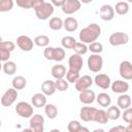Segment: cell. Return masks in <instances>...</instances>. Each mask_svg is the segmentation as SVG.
I'll use <instances>...</instances> for the list:
<instances>
[{
  "label": "cell",
  "mask_w": 132,
  "mask_h": 132,
  "mask_svg": "<svg viewBox=\"0 0 132 132\" xmlns=\"http://www.w3.org/2000/svg\"><path fill=\"white\" fill-rule=\"evenodd\" d=\"M81 131H85V132H89V129L88 128H86V127H82L81 126V128H80V132Z\"/></svg>",
  "instance_id": "obj_50"
},
{
  "label": "cell",
  "mask_w": 132,
  "mask_h": 132,
  "mask_svg": "<svg viewBox=\"0 0 132 132\" xmlns=\"http://www.w3.org/2000/svg\"><path fill=\"white\" fill-rule=\"evenodd\" d=\"M122 119L124 120V122H126L127 124L132 120V107H128L126 109H124V112L122 114Z\"/></svg>",
  "instance_id": "obj_43"
},
{
  "label": "cell",
  "mask_w": 132,
  "mask_h": 132,
  "mask_svg": "<svg viewBox=\"0 0 132 132\" xmlns=\"http://www.w3.org/2000/svg\"><path fill=\"white\" fill-rule=\"evenodd\" d=\"M81 3H85V4H89V3H91L93 0H79Z\"/></svg>",
  "instance_id": "obj_49"
},
{
  "label": "cell",
  "mask_w": 132,
  "mask_h": 132,
  "mask_svg": "<svg viewBox=\"0 0 132 132\" xmlns=\"http://www.w3.org/2000/svg\"><path fill=\"white\" fill-rule=\"evenodd\" d=\"M2 70L5 74H8V75H12L16 72V64L12 61H6V62H3V65H2Z\"/></svg>",
  "instance_id": "obj_27"
},
{
  "label": "cell",
  "mask_w": 132,
  "mask_h": 132,
  "mask_svg": "<svg viewBox=\"0 0 132 132\" xmlns=\"http://www.w3.org/2000/svg\"><path fill=\"white\" fill-rule=\"evenodd\" d=\"M65 58V50L62 46H58L55 47V52H54V61L56 62H60Z\"/></svg>",
  "instance_id": "obj_38"
},
{
  "label": "cell",
  "mask_w": 132,
  "mask_h": 132,
  "mask_svg": "<svg viewBox=\"0 0 132 132\" xmlns=\"http://www.w3.org/2000/svg\"><path fill=\"white\" fill-rule=\"evenodd\" d=\"M127 2L128 3H132V0H127Z\"/></svg>",
  "instance_id": "obj_51"
},
{
  "label": "cell",
  "mask_w": 132,
  "mask_h": 132,
  "mask_svg": "<svg viewBox=\"0 0 132 132\" xmlns=\"http://www.w3.org/2000/svg\"><path fill=\"white\" fill-rule=\"evenodd\" d=\"M94 82L96 84V86L98 88H101L103 90H107L110 85H111V80H110V77L105 74V73H99L95 76L94 78Z\"/></svg>",
  "instance_id": "obj_15"
},
{
  "label": "cell",
  "mask_w": 132,
  "mask_h": 132,
  "mask_svg": "<svg viewBox=\"0 0 132 132\" xmlns=\"http://www.w3.org/2000/svg\"><path fill=\"white\" fill-rule=\"evenodd\" d=\"M76 42H77V41H76L75 38L72 37V36H64V37L62 38V40H61L62 46H63L64 48H67V50H72Z\"/></svg>",
  "instance_id": "obj_31"
},
{
  "label": "cell",
  "mask_w": 132,
  "mask_h": 132,
  "mask_svg": "<svg viewBox=\"0 0 132 132\" xmlns=\"http://www.w3.org/2000/svg\"><path fill=\"white\" fill-rule=\"evenodd\" d=\"M29 125H30V130L34 131V132H42L43 131V126H44V118L37 113V114H33L30 118L29 121Z\"/></svg>",
  "instance_id": "obj_7"
},
{
  "label": "cell",
  "mask_w": 132,
  "mask_h": 132,
  "mask_svg": "<svg viewBox=\"0 0 132 132\" xmlns=\"http://www.w3.org/2000/svg\"><path fill=\"white\" fill-rule=\"evenodd\" d=\"M79 77H80L79 71H77V70H74V69H70L69 68V70H67V72H66V79L68 80L69 84H75L76 80Z\"/></svg>",
  "instance_id": "obj_33"
},
{
  "label": "cell",
  "mask_w": 132,
  "mask_h": 132,
  "mask_svg": "<svg viewBox=\"0 0 132 132\" xmlns=\"http://www.w3.org/2000/svg\"><path fill=\"white\" fill-rule=\"evenodd\" d=\"M109 118L107 116V111H105L104 109H98L97 113H96V118H95V122L98 124H106L108 122Z\"/></svg>",
  "instance_id": "obj_32"
},
{
  "label": "cell",
  "mask_w": 132,
  "mask_h": 132,
  "mask_svg": "<svg viewBox=\"0 0 132 132\" xmlns=\"http://www.w3.org/2000/svg\"><path fill=\"white\" fill-rule=\"evenodd\" d=\"M10 53L9 51L7 50H4V48H0V60L2 62H6L8 61V59L10 58Z\"/></svg>",
  "instance_id": "obj_44"
},
{
  "label": "cell",
  "mask_w": 132,
  "mask_h": 132,
  "mask_svg": "<svg viewBox=\"0 0 132 132\" xmlns=\"http://www.w3.org/2000/svg\"><path fill=\"white\" fill-rule=\"evenodd\" d=\"M54 52H55V47L47 45L46 47H44V51H43V56H44V58H45L46 60H50V61L54 60Z\"/></svg>",
  "instance_id": "obj_40"
},
{
  "label": "cell",
  "mask_w": 132,
  "mask_h": 132,
  "mask_svg": "<svg viewBox=\"0 0 132 132\" xmlns=\"http://www.w3.org/2000/svg\"><path fill=\"white\" fill-rule=\"evenodd\" d=\"M68 66L70 69H74L77 71H80L84 66V61L80 55L78 54H72L68 59Z\"/></svg>",
  "instance_id": "obj_16"
},
{
  "label": "cell",
  "mask_w": 132,
  "mask_h": 132,
  "mask_svg": "<svg viewBox=\"0 0 132 132\" xmlns=\"http://www.w3.org/2000/svg\"><path fill=\"white\" fill-rule=\"evenodd\" d=\"M48 26L52 30L54 31H59L61 30L62 28H64V21H62L61 18H58V16H54L48 22Z\"/></svg>",
  "instance_id": "obj_26"
},
{
  "label": "cell",
  "mask_w": 132,
  "mask_h": 132,
  "mask_svg": "<svg viewBox=\"0 0 132 132\" xmlns=\"http://www.w3.org/2000/svg\"><path fill=\"white\" fill-rule=\"evenodd\" d=\"M13 0H0V11L7 12L13 8Z\"/></svg>",
  "instance_id": "obj_35"
},
{
  "label": "cell",
  "mask_w": 132,
  "mask_h": 132,
  "mask_svg": "<svg viewBox=\"0 0 132 132\" xmlns=\"http://www.w3.org/2000/svg\"><path fill=\"white\" fill-rule=\"evenodd\" d=\"M16 5L24 9L32 8V0H15Z\"/></svg>",
  "instance_id": "obj_42"
},
{
  "label": "cell",
  "mask_w": 132,
  "mask_h": 132,
  "mask_svg": "<svg viewBox=\"0 0 132 132\" xmlns=\"http://www.w3.org/2000/svg\"><path fill=\"white\" fill-rule=\"evenodd\" d=\"M88 68L90 71L97 73L102 69L103 66V59L100 54H92L88 58Z\"/></svg>",
  "instance_id": "obj_3"
},
{
  "label": "cell",
  "mask_w": 132,
  "mask_h": 132,
  "mask_svg": "<svg viewBox=\"0 0 132 132\" xmlns=\"http://www.w3.org/2000/svg\"><path fill=\"white\" fill-rule=\"evenodd\" d=\"M54 5L50 2H45L41 7H39L38 9L35 10V14L37 16L38 20L41 21H45L47 20L53 13H54Z\"/></svg>",
  "instance_id": "obj_5"
},
{
  "label": "cell",
  "mask_w": 132,
  "mask_h": 132,
  "mask_svg": "<svg viewBox=\"0 0 132 132\" xmlns=\"http://www.w3.org/2000/svg\"><path fill=\"white\" fill-rule=\"evenodd\" d=\"M15 112L23 119H30L33 116V105L26 101H21L15 105Z\"/></svg>",
  "instance_id": "obj_2"
},
{
  "label": "cell",
  "mask_w": 132,
  "mask_h": 132,
  "mask_svg": "<svg viewBox=\"0 0 132 132\" xmlns=\"http://www.w3.org/2000/svg\"><path fill=\"white\" fill-rule=\"evenodd\" d=\"M88 47H89V51L93 54H100L103 52V45H102V43H100L98 41H94V42L90 43Z\"/></svg>",
  "instance_id": "obj_37"
},
{
  "label": "cell",
  "mask_w": 132,
  "mask_h": 132,
  "mask_svg": "<svg viewBox=\"0 0 132 132\" xmlns=\"http://www.w3.org/2000/svg\"><path fill=\"white\" fill-rule=\"evenodd\" d=\"M78 28V22L73 16H68L64 20V29L68 32H74Z\"/></svg>",
  "instance_id": "obj_23"
},
{
  "label": "cell",
  "mask_w": 132,
  "mask_h": 132,
  "mask_svg": "<svg viewBox=\"0 0 132 132\" xmlns=\"http://www.w3.org/2000/svg\"><path fill=\"white\" fill-rule=\"evenodd\" d=\"M31 103L36 108L44 107L46 105V95H44L43 93H36V94H34L32 96V98H31Z\"/></svg>",
  "instance_id": "obj_19"
},
{
  "label": "cell",
  "mask_w": 132,
  "mask_h": 132,
  "mask_svg": "<svg viewBox=\"0 0 132 132\" xmlns=\"http://www.w3.org/2000/svg\"><path fill=\"white\" fill-rule=\"evenodd\" d=\"M44 112H45V116L48 119L53 120L58 116V108L55 104H51V103L47 104L46 103V105L44 106Z\"/></svg>",
  "instance_id": "obj_29"
},
{
  "label": "cell",
  "mask_w": 132,
  "mask_h": 132,
  "mask_svg": "<svg viewBox=\"0 0 132 132\" xmlns=\"http://www.w3.org/2000/svg\"><path fill=\"white\" fill-rule=\"evenodd\" d=\"M114 11L120 15H125L129 12V3L126 1H119L113 7Z\"/></svg>",
  "instance_id": "obj_25"
},
{
  "label": "cell",
  "mask_w": 132,
  "mask_h": 132,
  "mask_svg": "<svg viewBox=\"0 0 132 132\" xmlns=\"http://www.w3.org/2000/svg\"><path fill=\"white\" fill-rule=\"evenodd\" d=\"M72 50L74 51L75 54H78V55L82 56V55L87 54V52L89 51V47L87 46V43H84V42L80 41V42H76Z\"/></svg>",
  "instance_id": "obj_34"
},
{
  "label": "cell",
  "mask_w": 132,
  "mask_h": 132,
  "mask_svg": "<svg viewBox=\"0 0 132 132\" xmlns=\"http://www.w3.org/2000/svg\"><path fill=\"white\" fill-rule=\"evenodd\" d=\"M120 1H122V0H120Z\"/></svg>",
  "instance_id": "obj_52"
},
{
  "label": "cell",
  "mask_w": 132,
  "mask_h": 132,
  "mask_svg": "<svg viewBox=\"0 0 132 132\" xmlns=\"http://www.w3.org/2000/svg\"><path fill=\"white\" fill-rule=\"evenodd\" d=\"M99 14L103 21L109 22L114 18V8L109 4H103L99 9Z\"/></svg>",
  "instance_id": "obj_13"
},
{
  "label": "cell",
  "mask_w": 132,
  "mask_h": 132,
  "mask_svg": "<svg viewBox=\"0 0 132 132\" xmlns=\"http://www.w3.org/2000/svg\"><path fill=\"white\" fill-rule=\"evenodd\" d=\"M119 73L123 79L131 80L132 79V63L127 60L122 61L119 66Z\"/></svg>",
  "instance_id": "obj_10"
},
{
  "label": "cell",
  "mask_w": 132,
  "mask_h": 132,
  "mask_svg": "<svg viewBox=\"0 0 132 132\" xmlns=\"http://www.w3.org/2000/svg\"><path fill=\"white\" fill-rule=\"evenodd\" d=\"M111 91L117 94H124L127 93L129 90V84L125 79H117L110 85Z\"/></svg>",
  "instance_id": "obj_14"
},
{
  "label": "cell",
  "mask_w": 132,
  "mask_h": 132,
  "mask_svg": "<svg viewBox=\"0 0 132 132\" xmlns=\"http://www.w3.org/2000/svg\"><path fill=\"white\" fill-rule=\"evenodd\" d=\"M109 132H127V127L122 126V125H119V126H116V127L110 128L109 129Z\"/></svg>",
  "instance_id": "obj_46"
},
{
  "label": "cell",
  "mask_w": 132,
  "mask_h": 132,
  "mask_svg": "<svg viewBox=\"0 0 132 132\" xmlns=\"http://www.w3.org/2000/svg\"><path fill=\"white\" fill-rule=\"evenodd\" d=\"M78 98H79V101L81 103H84L86 105H89V104H92L96 100V94L91 89H87L85 91L79 92Z\"/></svg>",
  "instance_id": "obj_17"
},
{
  "label": "cell",
  "mask_w": 132,
  "mask_h": 132,
  "mask_svg": "<svg viewBox=\"0 0 132 132\" xmlns=\"http://www.w3.org/2000/svg\"><path fill=\"white\" fill-rule=\"evenodd\" d=\"M92 85H93V78L90 75H82L76 80V82L74 84V87L76 91L81 92L87 89H90Z\"/></svg>",
  "instance_id": "obj_12"
},
{
  "label": "cell",
  "mask_w": 132,
  "mask_h": 132,
  "mask_svg": "<svg viewBox=\"0 0 132 132\" xmlns=\"http://www.w3.org/2000/svg\"><path fill=\"white\" fill-rule=\"evenodd\" d=\"M34 43H35V45H37V46L46 47V46L48 45V43H50V38H48V36L43 35V34L37 35V36L34 38Z\"/></svg>",
  "instance_id": "obj_30"
},
{
  "label": "cell",
  "mask_w": 132,
  "mask_h": 132,
  "mask_svg": "<svg viewBox=\"0 0 132 132\" xmlns=\"http://www.w3.org/2000/svg\"><path fill=\"white\" fill-rule=\"evenodd\" d=\"M96 101L101 107H108L111 104V97L107 93L102 92L96 96Z\"/></svg>",
  "instance_id": "obj_22"
},
{
  "label": "cell",
  "mask_w": 132,
  "mask_h": 132,
  "mask_svg": "<svg viewBox=\"0 0 132 132\" xmlns=\"http://www.w3.org/2000/svg\"><path fill=\"white\" fill-rule=\"evenodd\" d=\"M107 116L109 118V120L116 121L121 117V109L119 106L116 105H110L107 108Z\"/></svg>",
  "instance_id": "obj_28"
},
{
  "label": "cell",
  "mask_w": 132,
  "mask_h": 132,
  "mask_svg": "<svg viewBox=\"0 0 132 132\" xmlns=\"http://www.w3.org/2000/svg\"><path fill=\"white\" fill-rule=\"evenodd\" d=\"M57 91L56 89V85L55 81L52 79H45L42 84H41V92L46 95V96H52L55 94V92Z\"/></svg>",
  "instance_id": "obj_18"
},
{
  "label": "cell",
  "mask_w": 132,
  "mask_h": 132,
  "mask_svg": "<svg viewBox=\"0 0 132 132\" xmlns=\"http://www.w3.org/2000/svg\"><path fill=\"white\" fill-rule=\"evenodd\" d=\"M117 103H118V106L120 108L126 109V108H128V107L131 106V104H132V98L128 94L124 93V94H121L119 96V98L117 100Z\"/></svg>",
  "instance_id": "obj_21"
},
{
  "label": "cell",
  "mask_w": 132,
  "mask_h": 132,
  "mask_svg": "<svg viewBox=\"0 0 132 132\" xmlns=\"http://www.w3.org/2000/svg\"><path fill=\"white\" fill-rule=\"evenodd\" d=\"M109 43L112 46H120L128 43L129 41V35L125 32H114L109 36L108 39Z\"/></svg>",
  "instance_id": "obj_6"
},
{
  "label": "cell",
  "mask_w": 132,
  "mask_h": 132,
  "mask_svg": "<svg viewBox=\"0 0 132 132\" xmlns=\"http://www.w3.org/2000/svg\"><path fill=\"white\" fill-rule=\"evenodd\" d=\"M14 47H15V44L12 41L7 40V41H1L0 42V48H4V50H7L9 52H12L14 50Z\"/></svg>",
  "instance_id": "obj_41"
},
{
  "label": "cell",
  "mask_w": 132,
  "mask_h": 132,
  "mask_svg": "<svg viewBox=\"0 0 132 132\" xmlns=\"http://www.w3.org/2000/svg\"><path fill=\"white\" fill-rule=\"evenodd\" d=\"M18 96H19L18 90H15L14 88L7 89L4 92V94L2 95V97H1V104H2V106H4V107L11 106L15 102V100L18 99Z\"/></svg>",
  "instance_id": "obj_4"
},
{
  "label": "cell",
  "mask_w": 132,
  "mask_h": 132,
  "mask_svg": "<svg viewBox=\"0 0 132 132\" xmlns=\"http://www.w3.org/2000/svg\"><path fill=\"white\" fill-rule=\"evenodd\" d=\"M80 128H81V125L78 121H75V120H72L68 123V126H67V129L69 132H80Z\"/></svg>",
  "instance_id": "obj_39"
},
{
  "label": "cell",
  "mask_w": 132,
  "mask_h": 132,
  "mask_svg": "<svg viewBox=\"0 0 132 132\" xmlns=\"http://www.w3.org/2000/svg\"><path fill=\"white\" fill-rule=\"evenodd\" d=\"M44 3H45L44 0H32V8H33L34 10H36V9H38L39 7H41Z\"/></svg>",
  "instance_id": "obj_45"
},
{
  "label": "cell",
  "mask_w": 132,
  "mask_h": 132,
  "mask_svg": "<svg viewBox=\"0 0 132 132\" xmlns=\"http://www.w3.org/2000/svg\"><path fill=\"white\" fill-rule=\"evenodd\" d=\"M52 75L54 78H64L66 76V67L62 64H56L52 67Z\"/></svg>",
  "instance_id": "obj_20"
},
{
  "label": "cell",
  "mask_w": 132,
  "mask_h": 132,
  "mask_svg": "<svg viewBox=\"0 0 132 132\" xmlns=\"http://www.w3.org/2000/svg\"><path fill=\"white\" fill-rule=\"evenodd\" d=\"M66 0H51V3L56 7H62Z\"/></svg>",
  "instance_id": "obj_47"
},
{
  "label": "cell",
  "mask_w": 132,
  "mask_h": 132,
  "mask_svg": "<svg viewBox=\"0 0 132 132\" xmlns=\"http://www.w3.org/2000/svg\"><path fill=\"white\" fill-rule=\"evenodd\" d=\"M97 108L91 107V106H84L79 110V118L84 122H95L96 113H97Z\"/></svg>",
  "instance_id": "obj_8"
},
{
  "label": "cell",
  "mask_w": 132,
  "mask_h": 132,
  "mask_svg": "<svg viewBox=\"0 0 132 132\" xmlns=\"http://www.w3.org/2000/svg\"><path fill=\"white\" fill-rule=\"evenodd\" d=\"M34 44V40H32L27 35H20L16 38V45L24 52H30Z\"/></svg>",
  "instance_id": "obj_11"
},
{
  "label": "cell",
  "mask_w": 132,
  "mask_h": 132,
  "mask_svg": "<svg viewBox=\"0 0 132 132\" xmlns=\"http://www.w3.org/2000/svg\"><path fill=\"white\" fill-rule=\"evenodd\" d=\"M100 35H101L100 26L96 23H92L80 30L78 37H79V40L84 43H92L96 41Z\"/></svg>",
  "instance_id": "obj_1"
},
{
  "label": "cell",
  "mask_w": 132,
  "mask_h": 132,
  "mask_svg": "<svg viewBox=\"0 0 132 132\" xmlns=\"http://www.w3.org/2000/svg\"><path fill=\"white\" fill-rule=\"evenodd\" d=\"M127 132H132V120L128 123V126H127Z\"/></svg>",
  "instance_id": "obj_48"
},
{
  "label": "cell",
  "mask_w": 132,
  "mask_h": 132,
  "mask_svg": "<svg viewBox=\"0 0 132 132\" xmlns=\"http://www.w3.org/2000/svg\"><path fill=\"white\" fill-rule=\"evenodd\" d=\"M80 7H81V2L79 0H66L61 8L65 14H73L74 12L78 11Z\"/></svg>",
  "instance_id": "obj_9"
},
{
  "label": "cell",
  "mask_w": 132,
  "mask_h": 132,
  "mask_svg": "<svg viewBox=\"0 0 132 132\" xmlns=\"http://www.w3.org/2000/svg\"><path fill=\"white\" fill-rule=\"evenodd\" d=\"M55 85H56L57 91H60V92H64V91H66L69 88L68 80L67 79H64V78H58V79H56Z\"/></svg>",
  "instance_id": "obj_36"
},
{
  "label": "cell",
  "mask_w": 132,
  "mask_h": 132,
  "mask_svg": "<svg viewBox=\"0 0 132 132\" xmlns=\"http://www.w3.org/2000/svg\"><path fill=\"white\" fill-rule=\"evenodd\" d=\"M11 85H12V88H14L18 91H21L25 89V87L27 86V79L22 75H16L13 77Z\"/></svg>",
  "instance_id": "obj_24"
}]
</instances>
